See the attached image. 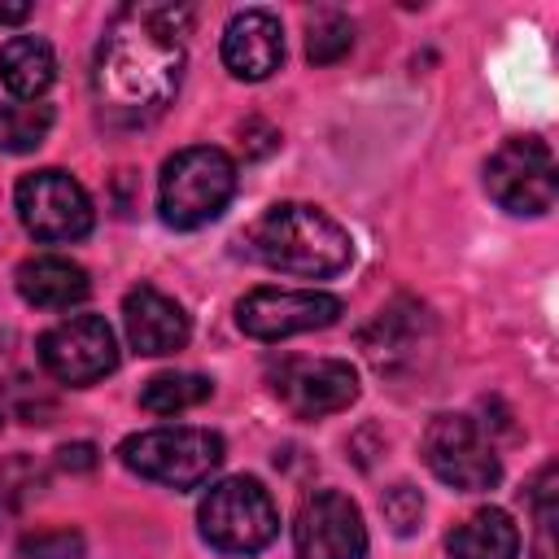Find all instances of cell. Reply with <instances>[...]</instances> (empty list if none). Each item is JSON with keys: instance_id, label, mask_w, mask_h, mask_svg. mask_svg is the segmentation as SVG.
<instances>
[{"instance_id": "6da1fadb", "label": "cell", "mask_w": 559, "mask_h": 559, "mask_svg": "<svg viewBox=\"0 0 559 559\" xmlns=\"http://www.w3.org/2000/svg\"><path fill=\"white\" fill-rule=\"evenodd\" d=\"M188 26L192 9L183 4H122L114 13L92 61V87L109 122L135 127L175 100Z\"/></svg>"}, {"instance_id": "7a4b0ae2", "label": "cell", "mask_w": 559, "mask_h": 559, "mask_svg": "<svg viewBox=\"0 0 559 559\" xmlns=\"http://www.w3.org/2000/svg\"><path fill=\"white\" fill-rule=\"evenodd\" d=\"M245 253L258 258L262 266L280 275H301V280H328L341 275L354 258L349 231L323 214L319 205L301 201H280L262 210L249 231H245Z\"/></svg>"}, {"instance_id": "3957f363", "label": "cell", "mask_w": 559, "mask_h": 559, "mask_svg": "<svg viewBox=\"0 0 559 559\" xmlns=\"http://www.w3.org/2000/svg\"><path fill=\"white\" fill-rule=\"evenodd\" d=\"M236 197V162L214 144H192L166 157L157 183V210L166 227L192 231L227 210Z\"/></svg>"}, {"instance_id": "277c9868", "label": "cell", "mask_w": 559, "mask_h": 559, "mask_svg": "<svg viewBox=\"0 0 559 559\" xmlns=\"http://www.w3.org/2000/svg\"><path fill=\"white\" fill-rule=\"evenodd\" d=\"M122 467L170 489H197L223 463V437L210 428H148L118 445Z\"/></svg>"}, {"instance_id": "5b68a950", "label": "cell", "mask_w": 559, "mask_h": 559, "mask_svg": "<svg viewBox=\"0 0 559 559\" xmlns=\"http://www.w3.org/2000/svg\"><path fill=\"white\" fill-rule=\"evenodd\" d=\"M201 537L223 555H258L280 533V511L262 480L253 476H227L218 480L197 511Z\"/></svg>"}, {"instance_id": "8992f818", "label": "cell", "mask_w": 559, "mask_h": 559, "mask_svg": "<svg viewBox=\"0 0 559 559\" xmlns=\"http://www.w3.org/2000/svg\"><path fill=\"white\" fill-rule=\"evenodd\" d=\"M485 188L507 214H546L559 197V166L542 135H511L485 162Z\"/></svg>"}, {"instance_id": "52a82bcc", "label": "cell", "mask_w": 559, "mask_h": 559, "mask_svg": "<svg viewBox=\"0 0 559 559\" xmlns=\"http://www.w3.org/2000/svg\"><path fill=\"white\" fill-rule=\"evenodd\" d=\"M424 463L441 485H450L459 493H480L502 480L493 441L467 415H437L424 428Z\"/></svg>"}, {"instance_id": "ba28073f", "label": "cell", "mask_w": 559, "mask_h": 559, "mask_svg": "<svg viewBox=\"0 0 559 559\" xmlns=\"http://www.w3.org/2000/svg\"><path fill=\"white\" fill-rule=\"evenodd\" d=\"M17 218L22 227L44 240V245H66V240H79L92 231V197L83 192V183L57 166L48 170H31L17 179Z\"/></svg>"}, {"instance_id": "9c48e42d", "label": "cell", "mask_w": 559, "mask_h": 559, "mask_svg": "<svg viewBox=\"0 0 559 559\" xmlns=\"http://www.w3.org/2000/svg\"><path fill=\"white\" fill-rule=\"evenodd\" d=\"M39 362L61 384H74V389L96 384L118 367L114 328L100 314H70L39 336Z\"/></svg>"}, {"instance_id": "30bf717a", "label": "cell", "mask_w": 559, "mask_h": 559, "mask_svg": "<svg viewBox=\"0 0 559 559\" xmlns=\"http://www.w3.org/2000/svg\"><path fill=\"white\" fill-rule=\"evenodd\" d=\"M341 319V297L314 288H253L236 301V323L253 341H284L297 332L332 328Z\"/></svg>"}, {"instance_id": "8fae6325", "label": "cell", "mask_w": 559, "mask_h": 559, "mask_svg": "<svg viewBox=\"0 0 559 559\" xmlns=\"http://www.w3.org/2000/svg\"><path fill=\"white\" fill-rule=\"evenodd\" d=\"M293 550L297 559H362L367 555L362 511L341 489L306 493L293 520Z\"/></svg>"}, {"instance_id": "7c38bea8", "label": "cell", "mask_w": 559, "mask_h": 559, "mask_svg": "<svg viewBox=\"0 0 559 559\" xmlns=\"http://www.w3.org/2000/svg\"><path fill=\"white\" fill-rule=\"evenodd\" d=\"M275 397L297 419H323L358 397V371L345 358H288L275 371Z\"/></svg>"}, {"instance_id": "4fadbf2b", "label": "cell", "mask_w": 559, "mask_h": 559, "mask_svg": "<svg viewBox=\"0 0 559 559\" xmlns=\"http://www.w3.org/2000/svg\"><path fill=\"white\" fill-rule=\"evenodd\" d=\"M122 328H127L131 349H140L148 358L175 354L192 336V323H188L183 306L175 297H166L162 288H153V284H135L122 297Z\"/></svg>"}, {"instance_id": "5bb4252c", "label": "cell", "mask_w": 559, "mask_h": 559, "mask_svg": "<svg viewBox=\"0 0 559 559\" xmlns=\"http://www.w3.org/2000/svg\"><path fill=\"white\" fill-rule=\"evenodd\" d=\"M280 61H284L280 17L271 9L231 13V22L223 31V66L245 83H262V79H271L280 70Z\"/></svg>"}, {"instance_id": "9a60e30c", "label": "cell", "mask_w": 559, "mask_h": 559, "mask_svg": "<svg viewBox=\"0 0 559 559\" xmlns=\"http://www.w3.org/2000/svg\"><path fill=\"white\" fill-rule=\"evenodd\" d=\"M17 293L39 310H70L92 293V284L79 262L61 253H35L17 266Z\"/></svg>"}, {"instance_id": "2e32d148", "label": "cell", "mask_w": 559, "mask_h": 559, "mask_svg": "<svg viewBox=\"0 0 559 559\" xmlns=\"http://www.w3.org/2000/svg\"><path fill=\"white\" fill-rule=\"evenodd\" d=\"M424 328H428L424 306H419V301H397V306L380 310L376 323L362 332V349H367V358H371L380 371H393L402 358H406V362L415 358Z\"/></svg>"}, {"instance_id": "e0dca14e", "label": "cell", "mask_w": 559, "mask_h": 559, "mask_svg": "<svg viewBox=\"0 0 559 559\" xmlns=\"http://www.w3.org/2000/svg\"><path fill=\"white\" fill-rule=\"evenodd\" d=\"M445 550L450 559H520V528L511 524L507 511L480 507L450 528Z\"/></svg>"}, {"instance_id": "ac0fdd59", "label": "cell", "mask_w": 559, "mask_h": 559, "mask_svg": "<svg viewBox=\"0 0 559 559\" xmlns=\"http://www.w3.org/2000/svg\"><path fill=\"white\" fill-rule=\"evenodd\" d=\"M52 79H57V57H52V44L48 39H39V35H13L0 48V83L17 100H39Z\"/></svg>"}, {"instance_id": "d6986e66", "label": "cell", "mask_w": 559, "mask_h": 559, "mask_svg": "<svg viewBox=\"0 0 559 559\" xmlns=\"http://www.w3.org/2000/svg\"><path fill=\"white\" fill-rule=\"evenodd\" d=\"M210 393H214V384L197 371H162L140 389V406L148 415H179V411L201 406Z\"/></svg>"}, {"instance_id": "ffe728a7", "label": "cell", "mask_w": 559, "mask_h": 559, "mask_svg": "<svg viewBox=\"0 0 559 559\" xmlns=\"http://www.w3.org/2000/svg\"><path fill=\"white\" fill-rule=\"evenodd\" d=\"M52 131V105L44 100H9L0 105V148L4 153H31Z\"/></svg>"}, {"instance_id": "44dd1931", "label": "cell", "mask_w": 559, "mask_h": 559, "mask_svg": "<svg viewBox=\"0 0 559 559\" xmlns=\"http://www.w3.org/2000/svg\"><path fill=\"white\" fill-rule=\"evenodd\" d=\"M354 48V22L341 9H319L306 22V57L310 66H332Z\"/></svg>"}, {"instance_id": "7402d4cb", "label": "cell", "mask_w": 559, "mask_h": 559, "mask_svg": "<svg viewBox=\"0 0 559 559\" xmlns=\"http://www.w3.org/2000/svg\"><path fill=\"white\" fill-rule=\"evenodd\" d=\"M533 498V515H537V542L533 555L537 559H555V507H559V489H555V463H546L528 489Z\"/></svg>"}, {"instance_id": "603a6c76", "label": "cell", "mask_w": 559, "mask_h": 559, "mask_svg": "<svg viewBox=\"0 0 559 559\" xmlns=\"http://www.w3.org/2000/svg\"><path fill=\"white\" fill-rule=\"evenodd\" d=\"M83 537L74 528H39L31 537H22L17 555L22 559H83Z\"/></svg>"}, {"instance_id": "cb8c5ba5", "label": "cell", "mask_w": 559, "mask_h": 559, "mask_svg": "<svg viewBox=\"0 0 559 559\" xmlns=\"http://www.w3.org/2000/svg\"><path fill=\"white\" fill-rule=\"evenodd\" d=\"M380 511H384L389 528H393L397 537H406V533H415V524L424 520V498H419L415 485H393V489H384Z\"/></svg>"}, {"instance_id": "d4e9b609", "label": "cell", "mask_w": 559, "mask_h": 559, "mask_svg": "<svg viewBox=\"0 0 559 559\" xmlns=\"http://www.w3.org/2000/svg\"><path fill=\"white\" fill-rule=\"evenodd\" d=\"M57 463H61L66 472H92V467H96V445H87V441L61 445V450H57Z\"/></svg>"}, {"instance_id": "484cf974", "label": "cell", "mask_w": 559, "mask_h": 559, "mask_svg": "<svg viewBox=\"0 0 559 559\" xmlns=\"http://www.w3.org/2000/svg\"><path fill=\"white\" fill-rule=\"evenodd\" d=\"M31 17V4H22V0H13V4H4L0 0V26H13V22H26Z\"/></svg>"}, {"instance_id": "4316f807", "label": "cell", "mask_w": 559, "mask_h": 559, "mask_svg": "<svg viewBox=\"0 0 559 559\" xmlns=\"http://www.w3.org/2000/svg\"><path fill=\"white\" fill-rule=\"evenodd\" d=\"M0 428H4V415H0Z\"/></svg>"}]
</instances>
